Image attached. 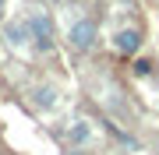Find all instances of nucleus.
Returning <instances> with one entry per match:
<instances>
[{
    "mask_svg": "<svg viewBox=\"0 0 159 155\" xmlns=\"http://www.w3.org/2000/svg\"><path fill=\"white\" fill-rule=\"evenodd\" d=\"M96 21L92 18H81V21H74L71 28H67V46L74 53H89L92 46H96Z\"/></svg>",
    "mask_w": 159,
    "mask_h": 155,
    "instance_id": "obj_1",
    "label": "nucleus"
},
{
    "mask_svg": "<svg viewBox=\"0 0 159 155\" xmlns=\"http://www.w3.org/2000/svg\"><path fill=\"white\" fill-rule=\"evenodd\" d=\"M32 106H35V109H53V106H57V92H53L50 85L32 88Z\"/></svg>",
    "mask_w": 159,
    "mask_h": 155,
    "instance_id": "obj_4",
    "label": "nucleus"
},
{
    "mask_svg": "<svg viewBox=\"0 0 159 155\" xmlns=\"http://www.w3.org/2000/svg\"><path fill=\"white\" fill-rule=\"evenodd\" d=\"M0 7H4V0H0Z\"/></svg>",
    "mask_w": 159,
    "mask_h": 155,
    "instance_id": "obj_8",
    "label": "nucleus"
},
{
    "mask_svg": "<svg viewBox=\"0 0 159 155\" xmlns=\"http://www.w3.org/2000/svg\"><path fill=\"white\" fill-rule=\"evenodd\" d=\"M4 39H7V46H25V39H32V35L29 32H25V25H18V21H11V25H7V28H4Z\"/></svg>",
    "mask_w": 159,
    "mask_h": 155,
    "instance_id": "obj_5",
    "label": "nucleus"
},
{
    "mask_svg": "<svg viewBox=\"0 0 159 155\" xmlns=\"http://www.w3.org/2000/svg\"><path fill=\"white\" fill-rule=\"evenodd\" d=\"M29 35H32V42H35L43 53L53 50V21H50L46 11H32V14H29Z\"/></svg>",
    "mask_w": 159,
    "mask_h": 155,
    "instance_id": "obj_2",
    "label": "nucleus"
},
{
    "mask_svg": "<svg viewBox=\"0 0 159 155\" xmlns=\"http://www.w3.org/2000/svg\"><path fill=\"white\" fill-rule=\"evenodd\" d=\"M138 46H142V35H138L134 28H120V32L113 35V50L124 53V57H134Z\"/></svg>",
    "mask_w": 159,
    "mask_h": 155,
    "instance_id": "obj_3",
    "label": "nucleus"
},
{
    "mask_svg": "<svg viewBox=\"0 0 159 155\" xmlns=\"http://www.w3.org/2000/svg\"><path fill=\"white\" fill-rule=\"evenodd\" d=\"M67 141H71V144H89V141H92V127H89L85 120L71 123V131H67Z\"/></svg>",
    "mask_w": 159,
    "mask_h": 155,
    "instance_id": "obj_6",
    "label": "nucleus"
},
{
    "mask_svg": "<svg viewBox=\"0 0 159 155\" xmlns=\"http://www.w3.org/2000/svg\"><path fill=\"white\" fill-rule=\"evenodd\" d=\"M134 74H142V78L152 74V63H148V60H138V63H134Z\"/></svg>",
    "mask_w": 159,
    "mask_h": 155,
    "instance_id": "obj_7",
    "label": "nucleus"
}]
</instances>
